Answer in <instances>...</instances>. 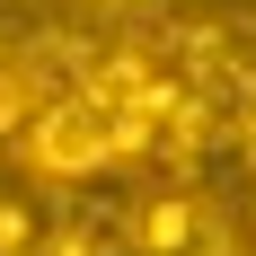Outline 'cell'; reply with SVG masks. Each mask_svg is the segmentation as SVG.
I'll list each match as a JSON object with an SVG mask.
<instances>
[{"mask_svg":"<svg viewBox=\"0 0 256 256\" xmlns=\"http://www.w3.org/2000/svg\"><path fill=\"white\" fill-rule=\"evenodd\" d=\"M9 142H18V159H26L44 186H80V177L124 168V124H115L98 98H80V88H44Z\"/></svg>","mask_w":256,"mask_h":256,"instance_id":"6da1fadb","label":"cell"},{"mask_svg":"<svg viewBox=\"0 0 256 256\" xmlns=\"http://www.w3.org/2000/svg\"><path fill=\"white\" fill-rule=\"evenodd\" d=\"M0 256H53V212H36L26 194H0Z\"/></svg>","mask_w":256,"mask_h":256,"instance_id":"7a4b0ae2","label":"cell"},{"mask_svg":"<svg viewBox=\"0 0 256 256\" xmlns=\"http://www.w3.org/2000/svg\"><path fill=\"white\" fill-rule=\"evenodd\" d=\"M71 9H98V18H124V9H142V0H71Z\"/></svg>","mask_w":256,"mask_h":256,"instance_id":"3957f363","label":"cell"}]
</instances>
